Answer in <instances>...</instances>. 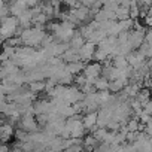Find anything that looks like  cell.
Listing matches in <instances>:
<instances>
[{
    "instance_id": "6da1fadb",
    "label": "cell",
    "mask_w": 152,
    "mask_h": 152,
    "mask_svg": "<svg viewBox=\"0 0 152 152\" xmlns=\"http://www.w3.org/2000/svg\"><path fill=\"white\" fill-rule=\"evenodd\" d=\"M102 72H103V64L100 63H88L85 66V70H84V75L88 81H96L102 76Z\"/></svg>"
},
{
    "instance_id": "7a4b0ae2",
    "label": "cell",
    "mask_w": 152,
    "mask_h": 152,
    "mask_svg": "<svg viewBox=\"0 0 152 152\" xmlns=\"http://www.w3.org/2000/svg\"><path fill=\"white\" fill-rule=\"evenodd\" d=\"M127 61H128V64L134 69V70H139L143 64H146V57H143L139 51H133L128 57H127Z\"/></svg>"
},
{
    "instance_id": "3957f363",
    "label": "cell",
    "mask_w": 152,
    "mask_h": 152,
    "mask_svg": "<svg viewBox=\"0 0 152 152\" xmlns=\"http://www.w3.org/2000/svg\"><path fill=\"white\" fill-rule=\"evenodd\" d=\"M96 51H97L96 45L91 43V42H87L85 46H84L82 49H79V55H81L82 63H84V61L88 63L90 60H94V54H96Z\"/></svg>"
},
{
    "instance_id": "277c9868",
    "label": "cell",
    "mask_w": 152,
    "mask_h": 152,
    "mask_svg": "<svg viewBox=\"0 0 152 152\" xmlns=\"http://www.w3.org/2000/svg\"><path fill=\"white\" fill-rule=\"evenodd\" d=\"M97 121H99V113L97 112H91V113H87L84 115V127L87 131H93V130H99L97 127Z\"/></svg>"
},
{
    "instance_id": "5b68a950",
    "label": "cell",
    "mask_w": 152,
    "mask_h": 152,
    "mask_svg": "<svg viewBox=\"0 0 152 152\" xmlns=\"http://www.w3.org/2000/svg\"><path fill=\"white\" fill-rule=\"evenodd\" d=\"M151 99H152V91L149 90V88H146V87H143L140 91H139V94H137V97H136V100L145 107L149 102H151Z\"/></svg>"
},
{
    "instance_id": "8992f818",
    "label": "cell",
    "mask_w": 152,
    "mask_h": 152,
    "mask_svg": "<svg viewBox=\"0 0 152 152\" xmlns=\"http://www.w3.org/2000/svg\"><path fill=\"white\" fill-rule=\"evenodd\" d=\"M0 131H2V140H3V145H6V142L15 134L14 125H11L9 122H3V124H2V128H0Z\"/></svg>"
},
{
    "instance_id": "52a82bcc",
    "label": "cell",
    "mask_w": 152,
    "mask_h": 152,
    "mask_svg": "<svg viewBox=\"0 0 152 152\" xmlns=\"http://www.w3.org/2000/svg\"><path fill=\"white\" fill-rule=\"evenodd\" d=\"M112 64H113V67H116V69H119V70H125L130 64H128V61H127V57H122V55H115V57H112Z\"/></svg>"
},
{
    "instance_id": "ba28073f",
    "label": "cell",
    "mask_w": 152,
    "mask_h": 152,
    "mask_svg": "<svg viewBox=\"0 0 152 152\" xmlns=\"http://www.w3.org/2000/svg\"><path fill=\"white\" fill-rule=\"evenodd\" d=\"M46 88V82L45 81H39V82H33V84H28V90L34 94L40 93V91H45Z\"/></svg>"
},
{
    "instance_id": "9c48e42d",
    "label": "cell",
    "mask_w": 152,
    "mask_h": 152,
    "mask_svg": "<svg viewBox=\"0 0 152 152\" xmlns=\"http://www.w3.org/2000/svg\"><path fill=\"white\" fill-rule=\"evenodd\" d=\"M109 85H110V82L107 81V79H104V78H100L96 81V90L100 93V91H109Z\"/></svg>"
},
{
    "instance_id": "30bf717a",
    "label": "cell",
    "mask_w": 152,
    "mask_h": 152,
    "mask_svg": "<svg viewBox=\"0 0 152 152\" xmlns=\"http://www.w3.org/2000/svg\"><path fill=\"white\" fill-rule=\"evenodd\" d=\"M143 112H145V113H148L149 116H152V99H151V102L143 107Z\"/></svg>"
},
{
    "instance_id": "8fae6325",
    "label": "cell",
    "mask_w": 152,
    "mask_h": 152,
    "mask_svg": "<svg viewBox=\"0 0 152 152\" xmlns=\"http://www.w3.org/2000/svg\"><path fill=\"white\" fill-rule=\"evenodd\" d=\"M64 152H69V151H64Z\"/></svg>"
}]
</instances>
